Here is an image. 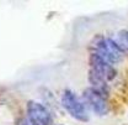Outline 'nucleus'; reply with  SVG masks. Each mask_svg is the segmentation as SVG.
Returning a JSON list of instances; mask_svg holds the SVG:
<instances>
[{"label": "nucleus", "mask_w": 128, "mask_h": 125, "mask_svg": "<svg viewBox=\"0 0 128 125\" xmlns=\"http://www.w3.org/2000/svg\"><path fill=\"white\" fill-rule=\"evenodd\" d=\"M91 53L97 55L106 62H120L123 58V50L117 42L111 38H105L104 36H97L91 44Z\"/></svg>", "instance_id": "1"}, {"label": "nucleus", "mask_w": 128, "mask_h": 125, "mask_svg": "<svg viewBox=\"0 0 128 125\" xmlns=\"http://www.w3.org/2000/svg\"><path fill=\"white\" fill-rule=\"evenodd\" d=\"M62 104L65 108V110L74 119L82 121V123L89 121V114H88L85 105L82 104V102H80V99L75 95V93L72 92L70 89L64 91L63 95H62Z\"/></svg>", "instance_id": "2"}, {"label": "nucleus", "mask_w": 128, "mask_h": 125, "mask_svg": "<svg viewBox=\"0 0 128 125\" xmlns=\"http://www.w3.org/2000/svg\"><path fill=\"white\" fill-rule=\"evenodd\" d=\"M84 102L88 104L89 108L97 114V115H105L108 113V104H107V97H105L104 94L98 93L97 91L92 88H88L84 91L82 93Z\"/></svg>", "instance_id": "3"}, {"label": "nucleus", "mask_w": 128, "mask_h": 125, "mask_svg": "<svg viewBox=\"0 0 128 125\" xmlns=\"http://www.w3.org/2000/svg\"><path fill=\"white\" fill-rule=\"evenodd\" d=\"M27 116L33 125H52L53 123L49 110L41 103L33 100L27 103Z\"/></svg>", "instance_id": "4"}, {"label": "nucleus", "mask_w": 128, "mask_h": 125, "mask_svg": "<svg viewBox=\"0 0 128 125\" xmlns=\"http://www.w3.org/2000/svg\"><path fill=\"white\" fill-rule=\"evenodd\" d=\"M90 67L92 72L101 76L106 82L112 80L117 74L116 69L112 67L111 63L106 62L105 60H102L101 57H98L97 55H94V53H91L90 56Z\"/></svg>", "instance_id": "5"}, {"label": "nucleus", "mask_w": 128, "mask_h": 125, "mask_svg": "<svg viewBox=\"0 0 128 125\" xmlns=\"http://www.w3.org/2000/svg\"><path fill=\"white\" fill-rule=\"evenodd\" d=\"M118 40H120V44L123 48L128 50V30H122V31L118 32Z\"/></svg>", "instance_id": "6"}, {"label": "nucleus", "mask_w": 128, "mask_h": 125, "mask_svg": "<svg viewBox=\"0 0 128 125\" xmlns=\"http://www.w3.org/2000/svg\"><path fill=\"white\" fill-rule=\"evenodd\" d=\"M17 125H33V124L28 120V118H27V119H25V118H24V119H20V120H18Z\"/></svg>", "instance_id": "7"}]
</instances>
